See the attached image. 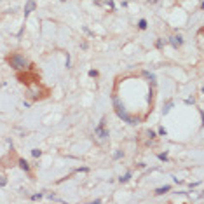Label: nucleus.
<instances>
[{
	"instance_id": "2",
	"label": "nucleus",
	"mask_w": 204,
	"mask_h": 204,
	"mask_svg": "<svg viewBox=\"0 0 204 204\" xmlns=\"http://www.w3.org/2000/svg\"><path fill=\"white\" fill-rule=\"evenodd\" d=\"M9 65L14 68V70H19V72L28 70V68H30V61L25 56H21V54H12L9 58Z\"/></svg>"
},
{
	"instance_id": "3",
	"label": "nucleus",
	"mask_w": 204,
	"mask_h": 204,
	"mask_svg": "<svg viewBox=\"0 0 204 204\" xmlns=\"http://www.w3.org/2000/svg\"><path fill=\"white\" fill-rule=\"evenodd\" d=\"M105 122H106V119L103 117L101 122L94 127V136H98V140H100V141H105V140L108 138V129L105 127Z\"/></svg>"
},
{
	"instance_id": "6",
	"label": "nucleus",
	"mask_w": 204,
	"mask_h": 204,
	"mask_svg": "<svg viewBox=\"0 0 204 204\" xmlns=\"http://www.w3.org/2000/svg\"><path fill=\"white\" fill-rule=\"evenodd\" d=\"M96 5H106V7L112 9V11H113V7H115L112 0H96Z\"/></svg>"
},
{
	"instance_id": "12",
	"label": "nucleus",
	"mask_w": 204,
	"mask_h": 204,
	"mask_svg": "<svg viewBox=\"0 0 204 204\" xmlns=\"http://www.w3.org/2000/svg\"><path fill=\"white\" fill-rule=\"evenodd\" d=\"M32 155H33V157H40V155H42V152H40L38 148H33V150H32Z\"/></svg>"
},
{
	"instance_id": "10",
	"label": "nucleus",
	"mask_w": 204,
	"mask_h": 204,
	"mask_svg": "<svg viewBox=\"0 0 204 204\" xmlns=\"http://www.w3.org/2000/svg\"><path fill=\"white\" fill-rule=\"evenodd\" d=\"M129 178H131V173H126L124 176L119 178V181H121V183H126V181H129Z\"/></svg>"
},
{
	"instance_id": "17",
	"label": "nucleus",
	"mask_w": 204,
	"mask_h": 204,
	"mask_svg": "<svg viewBox=\"0 0 204 204\" xmlns=\"http://www.w3.org/2000/svg\"><path fill=\"white\" fill-rule=\"evenodd\" d=\"M164 44H166V42H164L162 38H159V40H157V47H162V45H164Z\"/></svg>"
},
{
	"instance_id": "13",
	"label": "nucleus",
	"mask_w": 204,
	"mask_h": 204,
	"mask_svg": "<svg viewBox=\"0 0 204 204\" xmlns=\"http://www.w3.org/2000/svg\"><path fill=\"white\" fill-rule=\"evenodd\" d=\"M138 26H140L141 30H145V28H147V21H145V19H140V23H138Z\"/></svg>"
},
{
	"instance_id": "15",
	"label": "nucleus",
	"mask_w": 204,
	"mask_h": 204,
	"mask_svg": "<svg viewBox=\"0 0 204 204\" xmlns=\"http://www.w3.org/2000/svg\"><path fill=\"white\" fill-rule=\"evenodd\" d=\"M89 77H98V72L96 70H89Z\"/></svg>"
},
{
	"instance_id": "11",
	"label": "nucleus",
	"mask_w": 204,
	"mask_h": 204,
	"mask_svg": "<svg viewBox=\"0 0 204 204\" xmlns=\"http://www.w3.org/2000/svg\"><path fill=\"white\" fill-rule=\"evenodd\" d=\"M171 106H173V101H168V103H166V106H164V110H162V112H164V115H166V113L171 110Z\"/></svg>"
},
{
	"instance_id": "21",
	"label": "nucleus",
	"mask_w": 204,
	"mask_h": 204,
	"mask_svg": "<svg viewBox=\"0 0 204 204\" xmlns=\"http://www.w3.org/2000/svg\"><path fill=\"white\" fill-rule=\"evenodd\" d=\"M49 199H51V201H56V202H63V199H58V197H54V195H51Z\"/></svg>"
},
{
	"instance_id": "5",
	"label": "nucleus",
	"mask_w": 204,
	"mask_h": 204,
	"mask_svg": "<svg viewBox=\"0 0 204 204\" xmlns=\"http://www.w3.org/2000/svg\"><path fill=\"white\" fill-rule=\"evenodd\" d=\"M35 9V2H33V0H28V2H26V5H25V18L32 12Z\"/></svg>"
},
{
	"instance_id": "14",
	"label": "nucleus",
	"mask_w": 204,
	"mask_h": 204,
	"mask_svg": "<svg viewBox=\"0 0 204 204\" xmlns=\"http://www.w3.org/2000/svg\"><path fill=\"white\" fill-rule=\"evenodd\" d=\"M7 185V178L5 176H0V187H5Z\"/></svg>"
},
{
	"instance_id": "24",
	"label": "nucleus",
	"mask_w": 204,
	"mask_h": 204,
	"mask_svg": "<svg viewBox=\"0 0 204 204\" xmlns=\"http://www.w3.org/2000/svg\"><path fill=\"white\" fill-rule=\"evenodd\" d=\"M61 2H66V0H61Z\"/></svg>"
},
{
	"instance_id": "16",
	"label": "nucleus",
	"mask_w": 204,
	"mask_h": 204,
	"mask_svg": "<svg viewBox=\"0 0 204 204\" xmlns=\"http://www.w3.org/2000/svg\"><path fill=\"white\" fill-rule=\"evenodd\" d=\"M159 134H162V136H166V134H168V131H166L164 127H159Z\"/></svg>"
},
{
	"instance_id": "4",
	"label": "nucleus",
	"mask_w": 204,
	"mask_h": 204,
	"mask_svg": "<svg viewBox=\"0 0 204 204\" xmlns=\"http://www.w3.org/2000/svg\"><path fill=\"white\" fill-rule=\"evenodd\" d=\"M169 44L173 45V47H174V49H178V47H180V45H181V44H183V38H181V35H173V37L169 38Z\"/></svg>"
},
{
	"instance_id": "9",
	"label": "nucleus",
	"mask_w": 204,
	"mask_h": 204,
	"mask_svg": "<svg viewBox=\"0 0 204 204\" xmlns=\"http://www.w3.org/2000/svg\"><path fill=\"white\" fill-rule=\"evenodd\" d=\"M169 190H171V187H169V185H164V187H161V189H157L155 194L161 195V194H166V192H169Z\"/></svg>"
},
{
	"instance_id": "1",
	"label": "nucleus",
	"mask_w": 204,
	"mask_h": 204,
	"mask_svg": "<svg viewBox=\"0 0 204 204\" xmlns=\"http://www.w3.org/2000/svg\"><path fill=\"white\" fill-rule=\"evenodd\" d=\"M113 106H115V112H117V115L124 121V122H127V124H131V126H136V124H138L140 122V119L138 117H131L129 115V113L126 112V108H124V105L121 103V100L115 96V98H113Z\"/></svg>"
},
{
	"instance_id": "8",
	"label": "nucleus",
	"mask_w": 204,
	"mask_h": 204,
	"mask_svg": "<svg viewBox=\"0 0 204 204\" xmlns=\"http://www.w3.org/2000/svg\"><path fill=\"white\" fill-rule=\"evenodd\" d=\"M19 168H21L23 171H26V173L30 171V164H28V162L25 161V159H19Z\"/></svg>"
},
{
	"instance_id": "20",
	"label": "nucleus",
	"mask_w": 204,
	"mask_h": 204,
	"mask_svg": "<svg viewBox=\"0 0 204 204\" xmlns=\"http://www.w3.org/2000/svg\"><path fill=\"white\" fill-rule=\"evenodd\" d=\"M122 157V152H115V154H113V159H121Z\"/></svg>"
},
{
	"instance_id": "25",
	"label": "nucleus",
	"mask_w": 204,
	"mask_h": 204,
	"mask_svg": "<svg viewBox=\"0 0 204 204\" xmlns=\"http://www.w3.org/2000/svg\"><path fill=\"white\" fill-rule=\"evenodd\" d=\"M150 2H155V0H150Z\"/></svg>"
},
{
	"instance_id": "7",
	"label": "nucleus",
	"mask_w": 204,
	"mask_h": 204,
	"mask_svg": "<svg viewBox=\"0 0 204 204\" xmlns=\"http://www.w3.org/2000/svg\"><path fill=\"white\" fill-rule=\"evenodd\" d=\"M143 77H147L148 82H150L152 86H155V75H154V73H150L148 70H145V72H143Z\"/></svg>"
},
{
	"instance_id": "23",
	"label": "nucleus",
	"mask_w": 204,
	"mask_h": 204,
	"mask_svg": "<svg viewBox=\"0 0 204 204\" xmlns=\"http://www.w3.org/2000/svg\"><path fill=\"white\" fill-rule=\"evenodd\" d=\"M147 134H148V136H150V138H155V133H154V131H148V133H147Z\"/></svg>"
},
{
	"instance_id": "19",
	"label": "nucleus",
	"mask_w": 204,
	"mask_h": 204,
	"mask_svg": "<svg viewBox=\"0 0 204 204\" xmlns=\"http://www.w3.org/2000/svg\"><path fill=\"white\" fill-rule=\"evenodd\" d=\"M42 197V194H35V195H32V201H38Z\"/></svg>"
},
{
	"instance_id": "18",
	"label": "nucleus",
	"mask_w": 204,
	"mask_h": 204,
	"mask_svg": "<svg viewBox=\"0 0 204 204\" xmlns=\"http://www.w3.org/2000/svg\"><path fill=\"white\" fill-rule=\"evenodd\" d=\"M159 159H161V161H168V155L166 154H159Z\"/></svg>"
},
{
	"instance_id": "22",
	"label": "nucleus",
	"mask_w": 204,
	"mask_h": 204,
	"mask_svg": "<svg viewBox=\"0 0 204 204\" xmlns=\"http://www.w3.org/2000/svg\"><path fill=\"white\" fill-rule=\"evenodd\" d=\"M66 68H70V54H66Z\"/></svg>"
}]
</instances>
